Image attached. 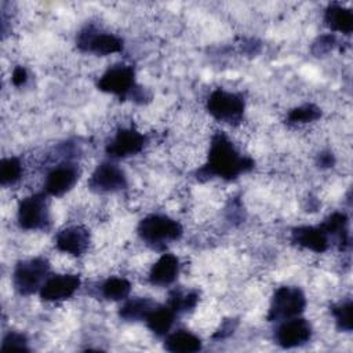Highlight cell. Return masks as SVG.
Instances as JSON below:
<instances>
[{
	"label": "cell",
	"mask_w": 353,
	"mask_h": 353,
	"mask_svg": "<svg viewBox=\"0 0 353 353\" xmlns=\"http://www.w3.org/2000/svg\"><path fill=\"white\" fill-rule=\"evenodd\" d=\"M252 168L254 160L243 156L233 142L223 132L218 131L211 138L207 161L197 171V178L204 181L216 176L232 181Z\"/></svg>",
	"instance_id": "1"
},
{
	"label": "cell",
	"mask_w": 353,
	"mask_h": 353,
	"mask_svg": "<svg viewBox=\"0 0 353 353\" xmlns=\"http://www.w3.org/2000/svg\"><path fill=\"white\" fill-rule=\"evenodd\" d=\"M137 230L139 237L153 248L161 247L170 241H175L181 239L183 233L179 222L160 214H152L141 219Z\"/></svg>",
	"instance_id": "2"
},
{
	"label": "cell",
	"mask_w": 353,
	"mask_h": 353,
	"mask_svg": "<svg viewBox=\"0 0 353 353\" xmlns=\"http://www.w3.org/2000/svg\"><path fill=\"white\" fill-rule=\"evenodd\" d=\"M306 307V296L298 287H279L270 301L268 321H283L299 316Z\"/></svg>",
	"instance_id": "3"
},
{
	"label": "cell",
	"mask_w": 353,
	"mask_h": 353,
	"mask_svg": "<svg viewBox=\"0 0 353 353\" xmlns=\"http://www.w3.org/2000/svg\"><path fill=\"white\" fill-rule=\"evenodd\" d=\"M50 263L44 258H30L19 261L12 273L14 288L21 295H30L41 288L47 279Z\"/></svg>",
	"instance_id": "4"
},
{
	"label": "cell",
	"mask_w": 353,
	"mask_h": 353,
	"mask_svg": "<svg viewBox=\"0 0 353 353\" xmlns=\"http://www.w3.org/2000/svg\"><path fill=\"white\" fill-rule=\"evenodd\" d=\"M245 102L240 94L229 92L222 88L212 91L207 99L208 113L218 121L239 124L243 119Z\"/></svg>",
	"instance_id": "5"
},
{
	"label": "cell",
	"mask_w": 353,
	"mask_h": 353,
	"mask_svg": "<svg viewBox=\"0 0 353 353\" xmlns=\"http://www.w3.org/2000/svg\"><path fill=\"white\" fill-rule=\"evenodd\" d=\"M17 219L19 226L26 230L47 229L50 225V211L46 196L34 193L22 199L18 204Z\"/></svg>",
	"instance_id": "6"
},
{
	"label": "cell",
	"mask_w": 353,
	"mask_h": 353,
	"mask_svg": "<svg viewBox=\"0 0 353 353\" xmlns=\"http://www.w3.org/2000/svg\"><path fill=\"white\" fill-rule=\"evenodd\" d=\"M77 47L84 52L95 55H110L123 50V40L113 33L101 32L94 26H85L76 39Z\"/></svg>",
	"instance_id": "7"
},
{
	"label": "cell",
	"mask_w": 353,
	"mask_h": 353,
	"mask_svg": "<svg viewBox=\"0 0 353 353\" xmlns=\"http://www.w3.org/2000/svg\"><path fill=\"white\" fill-rule=\"evenodd\" d=\"M97 87L103 92L119 95L121 98L132 95V92L137 88L135 70L130 65H113L99 77Z\"/></svg>",
	"instance_id": "8"
},
{
	"label": "cell",
	"mask_w": 353,
	"mask_h": 353,
	"mask_svg": "<svg viewBox=\"0 0 353 353\" xmlns=\"http://www.w3.org/2000/svg\"><path fill=\"white\" fill-rule=\"evenodd\" d=\"M88 188L95 193H114L127 188V178L116 164L101 163L88 179Z\"/></svg>",
	"instance_id": "9"
},
{
	"label": "cell",
	"mask_w": 353,
	"mask_h": 353,
	"mask_svg": "<svg viewBox=\"0 0 353 353\" xmlns=\"http://www.w3.org/2000/svg\"><path fill=\"white\" fill-rule=\"evenodd\" d=\"M312 338V325L306 319L292 317L283 320L274 332V341L284 349L301 346Z\"/></svg>",
	"instance_id": "10"
},
{
	"label": "cell",
	"mask_w": 353,
	"mask_h": 353,
	"mask_svg": "<svg viewBox=\"0 0 353 353\" xmlns=\"http://www.w3.org/2000/svg\"><path fill=\"white\" fill-rule=\"evenodd\" d=\"M80 287V277L77 274H54L47 277L40 291V298L46 302H58L70 298Z\"/></svg>",
	"instance_id": "11"
},
{
	"label": "cell",
	"mask_w": 353,
	"mask_h": 353,
	"mask_svg": "<svg viewBox=\"0 0 353 353\" xmlns=\"http://www.w3.org/2000/svg\"><path fill=\"white\" fill-rule=\"evenodd\" d=\"M145 137L135 128H120L106 146V153L113 159L134 156L143 149Z\"/></svg>",
	"instance_id": "12"
},
{
	"label": "cell",
	"mask_w": 353,
	"mask_h": 353,
	"mask_svg": "<svg viewBox=\"0 0 353 353\" xmlns=\"http://www.w3.org/2000/svg\"><path fill=\"white\" fill-rule=\"evenodd\" d=\"M79 170L74 164L63 163L54 167L46 176L44 192L50 196H62L68 193L79 179Z\"/></svg>",
	"instance_id": "13"
},
{
	"label": "cell",
	"mask_w": 353,
	"mask_h": 353,
	"mask_svg": "<svg viewBox=\"0 0 353 353\" xmlns=\"http://www.w3.org/2000/svg\"><path fill=\"white\" fill-rule=\"evenodd\" d=\"M90 244V233L85 228L74 225L58 232L55 237L57 250L73 256L83 255Z\"/></svg>",
	"instance_id": "14"
},
{
	"label": "cell",
	"mask_w": 353,
	"mask_h": 353,
	"mask_svg": "<svg viewBox=\"0 0 353 353\" xmlns=\"http://www.w3.org/2000/svg\"><path fill=\"white\" fill-rule=\"evenodd\" d=\"M291 240L292 243L298 244L299 247H303L306 250H310L313 252H324L330 247V237L323 230V228L319 226H298L292 229L291 232Z\"/></svg>",
	"instance_id": "15"
},
{
	"label": "cell",
	"mask_w": 353,
	"mask_h": 353,
	"mask_svg": "<svg viewBox=\"0 0 353 353\" xmlns=\"http://www.w3.org/2000/svg\"><path fill=\"white\" fill-rule=\"evenodd\" d=\"M179 273V261L172 254H163L150 268L149 281L153 285H168L175 281Z\"/></svg>",
	"instance_id": "16"
},
{
	"label": "cell",
	"mask_w": 353,
	"mask_h": 353,
	"mask_svg": "<svg viewBox=\"0 0 353 353\" xmlns=\"http://www.w3.org/2000/svg\"><path fill=\"white\" fill-rule=\"evenodd\" d=\"M324 22L334 32L350 34L353 30V12L350 8L332 3L325 8Z\"/></svg>",
	"instance_id": "17"
},
{
	"label": "cell",
	"mask_w": 353,
	"mask_h": 353,
	"mask_svg": "<svg viewBox=\"0 0 353 353\" xmlns=\"http://www.w3.org/2000/svg\"><path fill=\"white\" fill-rule=\"evenodd\" d=\"M164 349L172 353H194L201 349V341L190 331L178 330L167 335Z\"/></svg>",
	"instance_id": "18"
},
{
	"label": "cell",
	"mask_w": 353,
	"mask_h": 353,
	"mask_svg": "<svg viewBox=\"0 0 353 353\" xmlns=\"http://www.w3.org/2000/svg\"><path fill=\"white\" fill-rule=\"evenodd\" d=\"M347 225H349L347 215L345 212H338V211L332 212L331 215H328L320 223V226L323 228V230L327 233L328 237L334 236V237L338 239L341 250H345L350 244Z\"/></svg>",
	"instance_id": "19"
},
{
	"label": "cell",
	"mask_w": 353,
	"mask_h": 353,
	"mask_svg": "<svg viewBox=\"0 0 353 353\" xmlns=\"http://www.w3.org/2000/svg\"><path fill=\"white\" fill-rule=\"evenodd\" d=\"M175 312L167 305V306H160V305H156L152 312L148 314V317L145 319L146 321V325L148 328L156 334L157 336H161V335H167L172 323H174V319H175Z\"/></svg>",
	"instance_id": "20"
},
{
	"label": "cell",
	"mask_w": 353,
	"mask_h": 353,
	"mask_svg": "<svg viewBox=\"0 0 353 353\" xmlns=\"http://www.w3.org/2000/svg\"><path fill=\"white\" fill-rule=\"evenodd\" d=\"M156 305L149 298H132L124 302L119 310V316L125 321H141L148 317Z\"/></svg>",
	"instance_id": "21"
},
{
	"label": "cell",
	"mask_w": 353,
	"mask_h": 353,
	"mask_svg": "<svg viewBox=\"0 0 353 353\" xmlns=\"http://www.w3.org/2000/svg\"><path fill=\"white\" fill-rule=\"evenodd\" d=\"M131 291V284L124 277H110L101 285L102 295L109 301H124Z\"/></svg>",
	"instance_id": "22"
},
{
	"label": "cell",
	"mask_w": 353,
	"mask_h": 353,
	"mask_svg": "<svg viewBox=\"0 0 353 353\" xmlns=\"http://www.w3.org/2000/svg\"><path fill=\"white\" fill-rule=\"evenodd\" d=\"M321 116V110L319 106L313 103H305L298 108H294L287 114V124L298 125L317 120Z\"/></svg>",
	"instance_id": "23"
},
{
	"label": "cell",
	"mask_w": 353,
	"mask_h": 353,
	"mask_svg": "<svg viewBox=\"0 0 353 353\" xmlns=\"http://www.w3.org/2000/svg\"><path fill=\"white\" fill-rule=\"evenodd\" d=\"M199 302V295L194 291H189V292H182V291H176L174 290L170 294V299H168V306L175 312V313H182V312H188L192 310Z\"/></svg>",
	"instance_id": "24"
},
{
	"label": "cell",
	"mask_w": 353,
	"mask_h": 353,
	"mask_svg": "<svg viewBox=\"0 0 353 353\" xmlns=\"http://www.w3.org/2000/svg\"><path fill=\"white\" fill-rule=\"evenodd\" d=\"M352 309H353V305H352L350 299L331 306V313L335 319V324L339 331H343V332L352 331V327H353Z\"/></svg>",
	"instance_id": "25"
},
{
	"label": "cell",
	"mask_w": 353,
	"mask_h": 353,
	"mask_svg": "<svg viewBox=\"0 0 353 353\" xmlns=\"http://www.w3.org/2000/svg\"><path fill=\"white\" fill-rule=\"evenodd\" d=\"M22 174V165L17 157H6L0 161V182L1 185L15 183Z\"/></svg>",
	"instance_id": "26"
},
{
	"label": "cell",
	"mask_w": 353,
	"mask_h": 353,
	"mask_svg": "<svg viewBox=\"0 0 353 353\" xmlns=\"http://www.w3.org/2000/svg\"><path fill=\"white\" fill-rule=\"evenodd\" d=\"M28 341H26V336L21 332H17V331H10L4 339H3V343H1V349L3 350H28V346H26Z\"/></svg>",
	"instance_id": "27"
},
{
	"label": "cell",
	"mask_w": 353,
	"mask_h": 353,
	"mask_svg": "<svg viewBox=\"0 0 353 353\" xmlns=\"http://www.w3.org/2000/svg\"><path fill=\"white\" fill-rule=\"evenodd\" d=\"M334 44H335V37H334L332 34H324V36H320V37L313 43L312 50H313V52H314L317 57H320V55L327 54L328 51H331L332 47H334Z\"/></svg>",
	"instance_id": "28"
},
{
	"label": "cell",
	"mask_w": 353,
	"mask_h": 353,
	"mask_svg": "<svg viewBox=\"0 0 353 353\" xmlns=\"http://www.w3.org/2000/svg\"><path fill=\"white\" fill-rule=\"evenodd\" d=\"M28 80V72L23 66H17L14 70H12V74H11V81L14 85L17 87H21L26 83Z\"/></svg>",
	"instance_id": "29"
},
{
	"label": "cell",
	"mask_w": 353,
	"mask_h": 353,
	"mask_svg": "<svg viewBox=\"0 0 353 353\" xmlns=\"http://www.w3.org/2000/svg\"><path fill=\"white\" fill-rule=\"evenodd\" d=\"M317 164L321 168H330V167H332L335 164V156L330 150L321 152L317 156Z\"/></svg>",
	"instance_id": "30"
},
{
	"label": "cell",
	"mask_w": 353,
	"mask_h": 353,
	"mask_svg": "<svg viewBox=\"0 0 353 353\" xmlns=\"http://www.w3.org/2000/svg\"><path fill=\"white\" fill-rule=\"evenodd\" d=\"M233 328H234V325L232 324V321H226V323L219 328V331H218L214 336H215V338H216V336L223 338V336H226V335L232 334V332H233Z\"/></svg>",
	"instance_id": "31"
}]
</instances>
